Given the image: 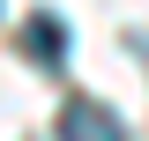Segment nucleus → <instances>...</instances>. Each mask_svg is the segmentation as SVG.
<instances>
[{
  "label": "nucleus",
  "instance_id": "obj_1",
  "mask_svg": "<svg viewBox=\"0 0 149 141\" xmlns=\"http://www.w3.org/2000/svg\"><path fill=\"white\" fill-rule=\"evenodd\" d=\"M22 52H30L45 74H60V67H67V22H60V15H30V22H22Z\"/></svg>",
  "mask_w": 149,
  "mask_h": 141
},
{
  "label": "nucleus",
  "instance_id": "obj_2",
  "mask_svg": "<svg viewBox=\"0 0 149 141\" xmlns=\"http://www.w3.org/2000/svg\"><path fill=\"white\" fill-rule=\"evenodd\" d=\"M60 141H127V126L112 119L104 104H90V97H82V104L60 111Z\"/></svg>",
  "mask_w": 149,
  "mask_h": 141
}]
</instances>
